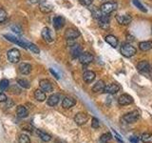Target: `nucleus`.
I'll return each instance as SVG.
<instances>
[{
	"mask_svg": "<svg viewBox=\"0 0 152 143\" xmlns=\"http://www.w3.org/2000/svg\"><path fill=\"white\" fill-rule=\"evenodd\" d=\"M7 99L8 98L6 97V94H3V93H0V103H1V102H5Z\"/></svg>",
	"mask_w": 152,
	"mask_h": 143,
	"instance_id": "nucleus-42",
	"label": "nucleus"
},
{
	"mask_svg": "<svg viewBox=\"0 0 152 143\" xmlns=\"http://www.w3.org/2000/svg\"><path fill=\"white\" fill-rule=\"evenodd\" d=\"M129 140H130L131 143H138V139H137V137H135V136H131L129 138Z\"/></svg>",
	"mask_w": 152,
	"mask_h": 143,
	"instance_id": "nucleus-43",
	"label": "nucleus"
},
{
	"mask_svg": "<svg viewBox=\"0 0 152 143\" xmlns=\"http://www.w3.org/2000/svg\"><path fill=\"white\" fill-rule=\"evenodd\" d=\"M141 140L145 143H152V133H144L141 136Z\"/></svg>",
	"mask_w": 152,
	"mask_h": 143,
	"instance_id": "nucleus-29",
	"label": "nucleus"
},
{
	"mask_svg": "<svg viewBox=\"0 0 152 143\" xmlns=\"http://www.w3.org/2000/svg\"><path fill=\"white\" fill-rule=\"evenodd\" d=\"M70 54L73 58H77L81 55H82V47L78 44H73L70 46Z\"/></svg>",
	"mask_w": 152,
	"mask_h": 143,
	"instance_id": "nucleus-15",
	"label": "nucleus"
},
{
	"mask_svg": "<svg viewBox=\"0 0 152 143\" xmlns=\"http://www.w3.org/2000/svg\"><path fill=\"white\" fill-rule=\"evenodd\" d=\"M133 98L131 95L129 94H124L122 95H120L118 98V103L120 105H123V106H126V105H129L133 103Z\"/></svg>",
	"mask_w": 152,
	"mask_h": 143,
	"instance_id": "nucleus-10",
	"label": "nucleus"
},
{
	"mask_svg": "<svg viewBox=\"0 0 152 143\" xmlns=\"http://www.w3.org/2000/svg\"><path fill=\"white\" fill-rule=\"evenodd\" d=\"M59 100H60L59 94H51L50 97L48 98V105H49V106H51V107L56 106V105L58 104Z\"/></svg>",
	"mask_w": 152,
	"mask_h": 143,
	"instance_id": "nucleus-22",
	"label": "nucleus"
},
{
	"mask_svg": "<svg viewBox=\"0 0 152 143\" xmlns=\"http://www.w3.org/2000/svg\"><path fill=\"white\" fill-rule=\"evenodd\" d=\"M5 38H7V40L11 41L14 44H17L18 46H20L22 48H25V49H28V43L27 42H24L23 40H21L20 38H17L15 36H12V35H4Z\"/></svg>",
	"mask_w": 152,
	"mask_h": 143,
	"instance_id": "nucleus-7",
	"label": "nucleus"
},
{
	"mask_svg": "<svg viewBox=\"0 0 152 143\" xmlns=\"http://www.w3.org/2000/svg\"><path fill=\"white\" fill-rule=\"evenodd\" d=\"M133 4H134V6L135 7H137L138 9L140 10V11H142V12H145V13H146L147 12V10L145 8V6L142 5L139 0H133Z\"/></svg>",
	"mask_w": 152,
	"mask_h": 143,
	"instance_id": "nucleus-34",
	"label": "nucleus"
},
{
	"mask_svg": "<svg viewBox=\"0 0 152 143\" xmlns=\"http://www.w3.org/2000/svg\"><path fill=\"white\" fill-rule=\"evenodd\" d=\"M93 59H94V57L90 52H82V55L79 56L80 63L83 65H88L89 63H91Z\"/></svg>",
	"mask_w": 152,
	"mask_h": 143,
	"instance_id": "nucleus-8",
	"label": "nucleus"
},
{
	"mask_svg": "<svg viewBox=\"0 0 152 143\" xmlns=\"http://www.w3.org/2000/svg\"><path fill=\"white\" fill-rule=\"evenodd\" d=\"M17 83L20 85L21 87L25 88V89H28V88L31 87V84H30V82H28L27 79L19 78V79H17Z\"/></svg>",
	"mask_w": 152,
	"mask_h": 143,
	"instance_id": "nucleus-31",
	"label": "nucleus"
},
{
	"mask_svg": "<svg viewBox=\"0 0 152 143\" xmlns=\"http://www.w3.org/2000/svg\"><path fill=\"white\" fill-rule=\"evenodd\" d=\"M140 118V114L138 113L137 111H132V112H129L126 114H124L123 116V120L126 122V123H134L136 122L138 119Z\"/></svg>",
	"mask_w": 152,
	"mask_h": 143,
	"instance_id": "nucleus-2",
	"label": "nucleus"
},
{
	"mask_svg": "<svg viewBox=\"0 0 152 143\" xmlns=\"http://www.w3.org/2000/svg\"><path fill=\"white\" fill-rule=\"evenodd\" d=\"M91 13H92L93 17L97 18V19L101 18L104 15V13L101 12V10H98L96 7H93V9H91Z\"/></svg>",
	"mask_w": 152,
	"mask_h": 143,
	"instance_id": "nucleus-30",
	"label": "nucleus"
},
{
	"mask_svg": "<svg viewBox=\"0 0 152 143\" xmlns=\"http://www.w3.org/2000/svg\"><path fill=\"white\" fill-rule=\"evenodd\" d=\"M100 125V123H99V120L96 118V117H93L92 118V120H91V127L94 128V129H96L98 128Z\"/></svg>",
	"mask_w": 152,
	"mask_h": 143,
	"instance_id": "nucleus-39",
	"label": "nucleus"
},
{
	"mask_svg": "<svg viewBox=\"0 0 152 143\" xmlns=\"http://www.w3.org/2000/svg\"><path fill=\"white\" fill-rule=\"evenodd\" d=\"M151 32H152V30H151Z\"/></svg>",
	"mask_w": 152,
	"mask_h": 143,
	"instance_id": "nucleus-48",
	"label": "nucleus"
},
{
	"mask_svg": "<svg viewBox=\"0 0 152 143\" xmlns=\"http://www.w3.org/2000/svg\"><path fill=\"white\" fill-rule=\"evenodd\" d=\"M98 20H99L98 24H99L100 28L104 29V30H107V29L109 28V18L107 14L103 15L101 18H99Z\"/></svg>",
	"mask_w": 152,
	"mask_h": 143,
	"instance_id": "nucleus-18",
	"label": "nucleus"
},
{
	"mask_svg": "<svg viewBox=\"0 0 152 143\" xmlns=\"http://www.w3.org/2000/svg\"><path fill=\"white\" fill-rule=\"evenodd\" d=\"M104 86H106V84H104V80H98L97 82H96V84H95L92 87V91H93L94 93L103 92Z\"/></svg>",
	"mask_w": 152,
	"mask_h": 143,
	"instance_id": "nucleus-24",
	"label": "nucleus"
},
{
	"mask_svg": "<svg viewBox=\"0 0 152 143\" xmlns=\"http://www.w3.org/2000/svg\"><path fill=\"white\" fill-rule=\"evenodd\" d=\"M9 85H10V82L8 79H2L0 81V89L2 91H5L6 89H8Z\"/></svg>",
	"mask_w": 152,
	"mask_h": 143,
	"instance_id": "nucleus-36",
	"label": "nucleus"
},
{
	"mask_svg": "<svg viewBox=\"0 0 152 143\" xmlns=\"http://www.w3.org/2000/svg\"><path fill=\"white\" fill-rule=\"evenodd\" d=\"M28 49L32 52L33 54H40V49L35 44H32V43H28Z\"/></svg>",
	"mask_w": 152,
	"mask_h": 143,
	"instance_id": "nucleus-32",
	"label": "nucleus"
},
{
	"mask_svg": "<svg viewBox=\"0 0 152 143\" xmlns=\"http://www.w3.org/2000/svg\"><path fill=\"white\" fill-rule=\"evenodd\" d=\"M112 138V136L110 133H104V135L101 136L100 137V141L101 142H108Z\"/></svg>",
	"mask_w": 152,
	"mask_h": 143,
	"instance_id": "nucleus-33",
	"label": "nucleus"
},
{
	"mask_svg": "<svg viewBox=\"0 0 152 143\" xmlns=\"http://www.w3.org/2000/svg\"><path fill=\"white\" fill-rule=\"evenodd\" d=\"M106 41H107V43H108V44L110 46H112L113 48H116L118 46V39L114 35H107L106 37Z\"/></svg>",
	"mask_w": 152,
	"mask_h": 143,
	"instance_id": "nucleus-26",
	"label": "nucleus"
},
{
	"mask_svg": "<svg viewBox=\"0 0 152 143\" xmlns=\"http://www.w3.org/2000/svg\"><path fill=\"white\" fill-rule=\"evenodd\" d=\"M80 3L84 5V6H89V5H91L93 0H79Z\"/></svg>",
	"mask_w": 152,
	"mask_h": 143,
	"instance_id": "nucleus-40",
	"label": "nucleus"
},
{
	"mask_svg": "<svg viewBox=\"0 0 152 143\" xmlns=\"http://www.w3.org/2000/svg\"><path fill=\"white\" fill-rule=\"evenodd\" d=\"M19 143H31V139L27 135H21L19 136V139H18Z\"/></svg>",
	"mask_w": 152,
	"mask_h": 143,
	"instance_id": "nucleus-35",
	"label": "nucleus"
},
{
	"mask_svg": "<svg viewBox=\"0 0 152 143\" xmlns=\"http://www.w3.org/2000/svg\"><path fill=\"white\" fill-rule=\"evenodd\" d=\"M7 19V13L5 12V10L0 9V23H3Z\"/></svg>",
	"mask_w": 152,
	"mask_h": 143,
	"instance_id": "nucleus-37",
	"label": "nucleus"
},
{
	"mask_svg": "<svg viewBox=\"0 0 152 143\" xmlns=\"http://www.w3.org/2000/svg\"><path fill=\"white\" fill-rule=\"evenodd\" d=\"M50 73H51V74H53V75H54V76H55V77H56V78H57V79H59V75H58V74H56V73H55V72H54V71H53V70H52V69H50Z\"/></svg>",
	"mask_w": 152,
	"mask_h": 143,
	"instance_id": "nucleus-45",
	"label": "nucleus"
},
{
	"mask_svg": "<svg viewBox=\"0 0 152 143\" xmlns=\"http://www.w3.org/2000/svg\"><path fill=\"white\" fill-rule=\"evenodd\" d=\"M52 9H53V6H52L50 2L46 1V0H43L39 4V10L42 13H50L52 11Z\"/></svg>",
	"mask_w": 152,
	"mask_h": 143,
	"instance_id": "nucleus-13",
	"label": "nucleus"
},
{
	"mask_svg": "<svg viewBox=\"0 0 152 143\" xmlns=\"http://www.w3.org/2000/svg\"><path fill=\"white\" fill-rule=\"evenodd\" d=\"M100 143H107V142H100Z\"/></svg>",
	"mask_w": 152,
	"mask_h": 143,
	"instance_id": "nucleus-47",
	"label": "nucleus"
},
{
	"mask_svg": "<svg viewBox=\"0 0 152 143\" xmlns=\"http://www.w3.org/2000/svg\"><path fill=\"white\" fill-rule=\"evenodd\" d=\"M76 104L75 99L71 98V97H65L62 101V106H63L65 109H69L71 107H73Z\"/></svg>",
	"mask_w": 152,
	"mask_h": 143,
	"instance_id": "nucleus-19",
	"label": "nucleus"
},
{
	"mask_svg": "<svg viewBox=\"0 0 152 143\" xmlns=\"http://www.w3.org/2000/svg\"><path fill=\"white\" fill-rule=\"evenodd\" d=\"M7 56L10 62H12V63H17V62L20 60L21 54H20V52H19V50L17 49H11L8 52Z\"/></svg>",
	"mask_w": 152,
	"mask_h": 143,
	"instance_id": "nucleus-4",
	"label": "nucleus"
},
{
	"mask_svg": "<svg viewBox=\"0 0 152 143\" xmlns=\"http://www.w3.org/2000/svg\"><path fill=\"white\" fill-rule=\"evenodd\" d=\"M12 30L14 32L19 33V35H21V33H22V29L20 28V26H18V25H13V26H12Z\"/></svg>",
	"mask_w": 152,
	"mask_h": 143,
	"instance_id": "nucleus-38",
	"label": "nucleus"
},
{
	"mask_svg": "<svg viewBox=\"0 0 152 143\" xmlns=\"http://www.w3.org/2000/svg\"><path fill=\"white\" fill-rule=\"evenodd\" d=\"M65 25V19L62 16H56L53 19V27L55 30H60V29Z\"/></svg>",
	"mask_w": 152,
	"mask_h": 143,
	"instance_id": "nucleus-20",
	"label": "nucleus"
},
{
	"mask_svg": "<svg viewBox=\"0 0 152 143\" xmlns=\"http://www.w3.org/2000/svg\"><path fill=\"white\" fill-rule=\"evenodd\" d=\"M5 102H6V107H8V108H12L14 105V103H13V101L12 99H7Z\"/></svg>",
	"mask_w": 152,
	"mask_h": 143,
	"instance_id": "nucleus-41",
	"label": "nucleus"
},
{
	"mask_svg": "<svg viewBox=\"0 0 152 143\" xmlns=\"http://www.w3.org/2000/svg\"><path fill=\"white\" fill-rule=\"evenodd\" d=\"M88 116L87 114L85 113H78L76 114V116H74V121L77 125H84L88 122Z\"/></svg>",
	"mask_w": 152,
	"mask_h": 143,
	"instance_id": "nucleus-9",
	"label": "nucleus"
},
{
	"mask_svg": "<svg viewBox=\"0 0 152 143\" xmlns=\"http://www.w3.org/2000/svg\"><path fill=\"white\" fill-rule=\"evenodd\" d=\"M39 85H40V88H41V90L43 91V92L50 93V92H52V90H53L52 84L50 83V81L48 80V79H42V80H40Z\"/></svg>",
	"mask_w": 152,
	"mask_h": 143,
	"instance_id": "nucleus-11",
	"label": "nucleus"
},
{
	"mask_svg": "<svg viewBox=\"0 0 152 143\" xmlns=\"http://www.w3.org/2000/svg\"><path fill=\"white\" fill-rule=\"evenodd\" d=\"M36 133H37V135L40 136V138H41L43 141L48 142V141H50L51 139V136L49 135V133H47L46 132H43L41 130H37Z\"/></svg>",
	"mask_w": 152,
	"mask_h": 143,
	"instance_id": "nucleus-28",
	"label": "nucleus"
},
{
	"mask_svg": "<svg viewBox=\"0 0 152 143\" xmlns=\"http://www.w3.org/2000/svg\"><path fill=\"white\" fill-rule=\"evenodd\" d=\"M80 36V32L73 28H69L65 32V37L66 40H74Z\"/></svg>",
	"mask_w": 152,
	"mask_h": 143,
	"instance_id": "nucleus-5",
	"label": "nucleus"
},
{
	"mask_svg": "<svg viewBox=\"0 0 152 143\" xmlns=\"http://www.w3.org/2000/svg\"><path fill=\"white\" fill-rule=\"evenodd\" d=\"M34 97L37 101L43 102L46 99V94L45 92H43L42 90H36L34 92Z\"/></svg>",
	"mask_w": 152,
	"mask_h": 143,
	"instance_id": "nucleus-25",
	"label": "nucleus"
},
{
	"mask_svg": "<svg viewBox=\"0 0 152 143\" xmlns=\"http://www.w3.org/2000/svg\"><path fill=\"white\" fill-rule=\"evenodd\" d=\"M121 54L126 56V57H131L133 55H136V49L135 47H133L132 45L128 44V43H125L121 46Z\"/></svg>",
	"mask_w": 152,
	"mask_h": 143,
	"instance_id": "nucleus-1",
	"label": "nucleus"
},
{
	"mask_svg": "<svg viewBox=\"0 0 152 143\" xmlns=\"http://www.w3.org/2000/svg\"><path fill=\"white\" fill-rule=\"evenodd\" d=\"M16 114H17V116L19 118H25L28 116V110L26 107H24L22 106V105H20V106H18L17 109H16Z\"/></svg>",
	"mask_w": 152,
	"mask_h": 143,
	"instance_id": "nucleus-23",
	"label": "nucleus"
},
{
	"mask_svg": "<svg viewBox=\"0 0 152 143\" xmlns=\"http://www.w3.org/2000/svg\"><path fill=\"white\" fill-rule=\"evenodd\" d=\"M151 72H152V70H151Z\"/></svg>",
	"mask_w": 152,
	"mask_h": 143,
	"instance_id": "nucleus-49",
	"label": "nucleus"
},
{
	"mask_svg": "<svg viewBox=\"0 0 152 143\" xmlns=\"http://www.w3.org/2000/svg\"><path fill=\"white\" fill-rule=\"evenodd\" d=\"M137 69H138V71L141 72V73H142V74L149 73V72H151V70H152L149 62L146 61V60L140 61L137 65Z\"/></svg>",
	"mask_w": 152,
	"mask_h": 143,
	"instance_id": "nucleus-6",
	"label": "nucleus"
},
{
	"mask_svg": "<svg viewBox=\"0 0 152 143\" xmlns=\"http://www.w3.org/2000/svg\"><path fill=\"white\" fill-rule=\"evenodd\" d=\"M116 20L121 25H128L132 21V18L128 14H117Z\"/></svg>",
	"mask_w": 152,
	"mask_h": 143,
	"instance_id": "nucleus-12",
	"label": "nucleus"
},
{
	"mask_svg": "<svg viewBox=\"0 0 152 143\" xmlns=\"http://www.w3.org/2000/svg\"><path fill=\"white\" fill-rule=\"evenodd\" d=\"M139 48L142 51H148L152 49V41H142L139 44Z\"/></svg>",
	"mask_w": 152,
	"mask_h": 143,
	"instance_id": "nucleus-27",
	"label": "nucleus"
},
{
	"mask_svg": "<svg viewBox=\"0 0 152 143\" xmlns=\"http://www.w3.org/2000/svg\"><path fill=\"white\" fill-rule=\"evenodd\" d=\"M31 3H33V4H36V3H40V0H28Z\"/></svg>",
	"mask_w": 152,
	"mask_h": 143,
	"instance_id": "nucleus-46",
	"label": "nucleus"
},
{
	"mask_svg": "<svg viewBox=\"0 0 152 143\" xmlns=\"http://www.w3.org/2000/svg\"><path fill=\"white\" fill-rule=\"evenodd\" d=\"M95 76H96V74H95L94 72L92 71H86L85 73L83 74V79L86 83H91L92 81L95 79Z\"/></svg>",
	"mask_w": 152,
	"mask_h": 143,
	"instance_id": "nucleus-17",
	"label": "nucleus"
},
{
	"mask_svg": "<svg viewBox=\"0 0 152 143\" xmlns=\"http://www.w3.org/2000/svg\"><path fill=\"white\" fill-rule=\"evenodd\" d=\"M31 65L28 64V63H22L19 66V72H20V74H24V75H27L28 74L31 72Z\"/></svg>",
	"mask_w": 152,
	"mask_h": 143,
	"instance_id": "nucleus-21",
	"label": "nucleus"
},
{
	"mask_svg": "<svg viewBox=\"0 0 152 143\" xmlns=\"http://www.w3.org/2000/svg\"><path fill=\"white\" fill-rule=\"evenodd\" d=\"M120 90V87L116 84H109V85H106L104 88L103 90V93L104 94H116L118 91Z\"/></svg>",
	"mask_w": 152,
	"mask_h": 143,
	"instance_id": "nucleus-16",
	"label": "nucleus"
},
{
	"mask_svg": "<svg viewBox=\"0 0 152 143\" xmlns=\"http://www.w3.org/2000/svg\"><path fill=\"white\" fill-rule=\"evenodd\" d=\"M41 35L43 37V39H44L48 43H50V42L53 41V36H52L51 31L50 30L49 28H44V29H43L42 32H41Z\"/></svg>",
	"mask_w": 152,
	"mask_h": 143,
	"instance_id": "nucleus-14",
	"label": "nucleus"
},
{
	"mask_svg": "<svg viewBox=\"0 0 152 143\" xmlns=\"http://www.w3.org/2000/svg\"><path fill=\"white\" fill-rule=\"evenodd\" d=\"M118 5L116 2H107V3H104L102 6H101V12L104 14H109L111 13L112 12H114L115 10L117 9Z\"/></svg>",
	"mask_w": 152,
	"mask_h": 143,
	"instance_id": "nucleus-3",
	"label": "nucleus"
},
{
	"mask_svg": "<svg viewBox=\"0 0 152 143\" xmlns=\"http://www.w3.org/2000/svg\"><path fill=\"white\" fill-rule=\"evenodd\" d=\"M113 133H115V136H116V138H117V140H118V141H120L121 143H123L124 141L122 140V138H121V136H119V135H118V133H116L115 131H113Z\"/></svg>",
	"mask_w": 152,
	"mask_h": 143,
	"instance_id": "nucleus-44",
	"label": "nucleus"
}]
</instances>
